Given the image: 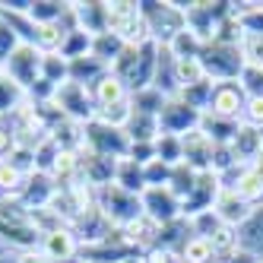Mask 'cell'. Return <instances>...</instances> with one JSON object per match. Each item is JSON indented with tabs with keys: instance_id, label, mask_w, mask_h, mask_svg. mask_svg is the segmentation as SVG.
I'll list each match as a JSON object with an SVG mask.
<instances>
[{
	"instance_id": "8",
	"label": "cell",
	"mask_w": 263,
	"mask_h": 263,
	"mask_svg": "<svg viewBox=\"0 0 263 263\" xmlns=\"http://www.w3.org/2000/svg\"><path fill=\"white\" fill-rule=\"evenodd\" d=\"M219 191H222L219 175H213V172H200V175H197V184H194V191L181 200V216L191 219V216H197V213L213 210V203H216Z\"/></svg>"
},
{
	"instance_id": "26",
	"label": "cell",
	"mask_w": 263,
	"mask_h": 263,
	"mask_svg": "<svg viewBox=\"0 0 263 263\" xmlns=\"http://www.w3.org/2000/svg\"><path fill=\"white\" fill-rule=\"evenodd\" d=\"M92 51V35H86V32H80L77 26H73L70 32H67V39H64V45H61V58H67V61H77V58H86V54Z\"/></svg>"
},
{
	"instance_id": "3",
	"label": "cell",
	"mask_w": 263,
	"mask_h": 263,
	"mask_svg": "<svg viewBox=\"0 0 263 263\" xmlns=\"http://www.w3.org/2000/svg\"><path fill=\"white\" fill-rule=\"evenodd\" d=\"M4 77H10L16 86H23L29 92L35 83L42 80V51L35 45H20L4 61Z\"/></svg>"
},
{
	"instance_id": "23",
	"label": "cell",
	"mask_w": 263,
	"mask_h": 263,
	"mask_svg": "<svg viewBox=\"0 0 263 263\" xmlns=\"http://www.w3.org/2000/svg\"><path fill=\"white\" fill-rule=\"evenodd\" d=\"M165 48H168V54H172L175 61H187V58H200L203 42L197 39L191 29H184V32H178V35H175V39L168 42Z\"/></svg>"
},
{
	"instance_id": "21",
	"label": "cell",
	"mask_w": 263,
	"mask_h": 263,
	"mask_svg": "<svg viewBox=\"0 0 263 263\" xmlns=\"http://www.w3.org/2000/svg\"><path fill=\"white\" fill-rule=\"evenodd\" d=\"M178 260L181 263H219L210 238H197V235H191L184 241V248L178 251Z\"/></svg>"
},
{
	"instance_id": "11",
	"label": "cell",
	"mask_w": 263,
	"mask_h": 263,
	"mask_svg": "<svg viewBox=\"0 0 263 263\" xmlns=\"http://www.w3.org/2000/svg\"><path fill=\"white\" fill-rule=\"evenodd\" d=\"M73 13V26L86 35H105L108 32V16H105V4L102 0H86V4H70Z\"/></svg>"
},
{
	"instance_id": "4",
	"label": "cell",
	"mask_w": 263,
	"mask_h": 263,
	"mask_svg": "<svg viewBox=\"0 0 263 263\" xmlns=\"http://www.w3.org/2000/svg\"><path fill=\"white\" fill-rule=\"evenodd\" d=\"M54 105L61 108V115L67 121H77V124H89L96 118V102H92V92L80 83H64L54 92Z\"/></svg>"
},
{
	"instance_id": "18",
	"label": "cell",
	"mask_w": 263,
	"mask_h": 263,
	"mask_svg": "<svg viewBox=\"0 0 263 263\" xmlns=\"http://www.w3.org/2000/svg\"><path fill=\"white\" fill-rule=\"evenodd\" d=\"M108 67L102 61H96L92 54H86V58H77V61H70V83H80V86H92L99 77H105Z\"/></svg>"
},
{
	"instance_id": "13",
	"label": "cell",
	"mask_w": 263,
	"mask_h": 263,
	"mask_svg": "<svg viewBox=\"0 0 263 263\" xmlns=\"http://www.w3.org/2000/svg\"><path fill=\"white\" fill-rule=\"evenodd\" d=\"M251 210H254V206L244 203L235 191H229V187H222L219 197H216V203H213V213H216L225 225H232V229H238V225L251 216Z\"/></svg>"
},
{
	"instance_id": "9",
	"label": "cell",
	"mask_w": 263,
	"mask_h": 263,
	"mask_svg": "<svg viewBox=\"0 0 263 263\" xmlns=\"http://www.w3.org/2000/svg\"><path fill=\"white\" fill-rule=\"evenodd\" d=\"M58 191H61V187L54 184L51 175H39V172H35V175L26 178V184H23V191H20V197H16V200H20L29 213H35V210L51 206L54 197H58Z\"/></svg>"
},
{
	"instance_id": "25",
	"label": "cell",
	"mask_w": 263,
	"mask_h": 263,
	"mask_svg": "<svg viewBox=\"0 0 263 263\" xmlns=\"http://www.w3.org/2000/svg\"><path fill=\"white\" fill-rule=\"evenodd\" d=\"M156 159L165 162V165H181L184 162V143L181 137H172V134H159L156 137Z\"/></svg>"
},
{
	"instance_id": "34",
	"label": "cell",
	"mask_w": 263,
	"mask_h": 263,
	"mask_svg": "<svg viewBox=\"0 0 263 263\" xmlns=\"http://www.w3.org/2000/svg\"><path fill=\"white\" fill-rule=\"evenodd\" d=\"M222 263H257V257H254V254H248V251H241V248H238V251H235V254H232L229 260H222Z\"/></svg>"
},
{
	"instance_id": "30",
	"label": "cell",
	"mask_w": 263,
	"mask_h": 263,
	"mask_svg": "<svg viewBox=\"0 0 263 263\" xmlns=\"http://www.w3.org/2000/svg\"><path fill=\"white\" fill-rule=\"evenodd\" d=\"M143 178H146V187H168V181H172V165L153 159V162L143 165Z\"/></svg>"
},
{
	"instance_id": "14",
	"label": "cell",
	"mask_w": 263,
	"mask_h": 263,
	"mask_svg": "<svg viewBox=\"0 0 263 263\" xmlns=\"http://www.w3.org/2000/svg\"><path fill=\"white\" fill-rule=\"evenodd\" d=\"M89 92H92V102H96V111L99 108H108V105H118V102H127L130 99V92H127V86H124V80H118L115 73H105V77H99L96 83L89 86Z\"/></svg>"
},
{
	"instance_id": "35",
	"label": "cell",
	"mask_w": 263,
	"mask_h": 263,
	"mask_svg": "<svg viewBox=\"0 0 263 263\" xmlns=\"http://www.w3.org/2000/svg\"><path fill=\"white\" fill-rule=\"evenodd\" d=\"M20 263H54V260H48L42 251H29V254H20Z\"/></svg>"
},
{
	"instance_id": "32",
	"label": "cell",
	"mask_w": 263,
	"mask_h": 263,
	"mask_svg": "<svg viewBox=\"0 0 263 263\" xmlns=\"http://www.w3.org/2000/svg\"><path fill=\"white\" fill-rule=\"evenodd\" d=\"M241 124H251V127H263V96H248L241 111Z\"/></svg>"
},
{
	"instance_id": "6",
	"label": "cell",
	"mask_w": 263,
	"mask_h": 263,
	"mask_svg": "<svg viewBox=\"0 0 263 263\" xmlns=\"http://www.w3.org/2000/svg\"><path fill=\"white\" fill-rule=\"evenodd\" d=\"M140 203L156 225H172L181 219V200L172 194V187H146L140 194Z\"/></svg>"
},
{
	"instance_id": "24",
	"label": "cell",
	"mask_w": 263,
	"mask_h": 263,
	"mask_svg": "<svg viewBox=\"0 0 263 263\" xmlns=\"http://www.w3.org/2000/svg\"><path fill=\"white\" fill-rule=\"evenodd\" d=\"M42 80H48L51 86H64L70 80V61L54 54H42Z\"/></svg>"
},
{
	"instance_id": "5",
	"label": "cell",
	"mask_w": 263,
	"mask_h": 263,
	"mask_svg": "<svg viewBox=\"0 0 263 263\" xmlns=\"http://www.w3.org/2000/svg\"><path fill=\"white\" fill-rule=\"evenodd\" d=\"M200 127V111L191 108L187 102H181L178 96L168 99L159 111V130L162 134H172V137H187L191 130Z\"/></svg>"
},
{
	"instance_id": "20",
	"label": "cell",
	"mask_w": 263,
	"mask_h": 263,
	"mask_svg": "<svg viewBox=\"0 0 263 263\" xmlns=\"http://www.w3.org/2000/svg\"><path fill=\"white\" fill-rule=\"evenodd\" d=\"M115 184L124 187L130 194H143L146 191V178H143V165H137L134 159H121L118 162V172H115Z\"/></svg>"
},
{
	"instance_id": "1",
	"label": "cell",
	"mask_w": 263,
	"mask_h": 263,
	"mask_svg": "<svg viewBox=\"0 0 263 263\" xmlns=\"http://www.w3.org/2000/svg\"><path fill=\"white\" fill-rule=\"evenodd\" d=\"M200 64H203V73L213 86L216 83H238L241 73H244V58L238 45H229V42H210L203 45L200 51Z\"/></svg>"
},
{
	"instance_id": "31",
	"label": "cell",
	"mask_w": 263,
	"mask_h": 263,
	"mask_svg": "<svg viewBox=\"0 0 263 263\" xmlns=\"http://www.w3.org/2000/svg\"><path fill=\"white\" fill-rule=\"evenodd\" d=\"M20 45H23V39L16 35V29L4 20V16H0V64H4V61L10 58V54H13L16 48H20Z\"/></svg>"
},
{
	"instance_id": "27",
	"label": "cell",
	"mask_w": 263,
	"mask_h": 263,
	"mask_svg": "<svg viewBox=\"0 0 263 263\" xmlns=\"http://www.w3.org/2000/svg\"><path fill=\"white\" fill-rule=\"evenodd\" d=\"M175 77H178V92L181 89H191L197 83H206V73L200 58H187V61H175Z\"/></svg>"
},
{
	"instance_id": "7",
	"label": "cell",
	"mask_w": 263,
	"mask_h": 263,
	"mask_svg": "<svg viewBox=\"0 0 263 263\" xmlns=\"http://www.w3.org/2000/svg\"><path fill=\"white\" fill-rule=\"evenodd\" d=\"M244 102H248V92L241 89V83H216L206 111L216 118H225V121H241Z\"/></svg>"
},
{
	"instance_id": "12",
	"label": "cell",
	"mask_w": 263,
	"mask_h": 263,
	"mask_svg": "<svg viewBox=\"0 0 263 263\" xmlns=\"http://www.w3.org/2000/svg\"><path fill=\"white\" fill-rule=\"evenodd\" d=\"M238 248L263 260V203L254 206L251 216L238 225Z\"/></svg>"
},
{
	"instance_id": "2",
	"label": "cell",
	"mask_w": 263,
	"mask_h": 263,
	"mask_svg": "<svg viewBox=\"0 0 263 263\" xmlns=\"http://www.w3.org/2000/svg\"><path fill=\"white\" fill-rule=\"evenodd\" d=\"M96 206H99V213L108 219L111 229H127L130 222H137L143 216V203L137 194H130L124 191V187L118 184H108V187H99L96 191Z\"/></svg>"
},
{
	"instance_id": "37",
	"label": "cell",
	"mask_w": 263,
	"mask_h": 263,
	"mask_svg": "<svg viewBox=\"0 0 263 263\" xmlns=\"http://www.w3.org/2000/svg\"><path fill=\"white\" fill-rule=\"evenodd\" d=\"M0 263H20V257L16 254H0Z\"/></svg>"
},
{
	"instance_id": "29",
	"label": "cell",
	"mask_w": 263,
	"mask_h": 263,
	"mask_svg": "<svg viewBox=\"0 0 263 263\" xmlns=\"http://www.w3.org/2000/svg\"><path fill=\"white\" fill-rule=\"evenodd\" d=\"M26 178L29 175H23L20 168H13L10 162H0V197H20Z\"/></svg>"
},
{
	"instance_id": "39",
	"label": "cell",
	"mask_w": 263,
	"mask_h": 263,
	"mask_svg": "<svg viewBox=\"0 0 263 263\" xmlns=\"http://www.w3.org/2000/svg\"><path fill=\"white\" fill-rule=\"evenodd\" d=\"M257 263H263V260H257Z\"/></svg>"
},
{
	"instance_id": "10",
	"label": "cell",
	"mask_w": 263,
	"mask_h": 263,
	"mask_svg": "<svg viewBox=\"0 0 263 263\" xmlns=\"http://www.w3.org/2000/svg\"><path fill=\"white\" fill-rule=\"evenodd\" d=\"M39 251H42L48 260H54V263H70V260L80 257V241H77V235H73L67 225H61V229L42 235Z\"/></svg>"
},
{
	"instance_id": "17",
	"label": "cell",
	"mask_w": 263,
	"mask_h": 263,
	"mask_svg": "<svg viewBox=\"0 0 263 263\" xmlns=\"http://www.w3.org/2000/svg\"><path fill=\"white\" fill-rule=\"evenodd\" d=\"M26 16L32 20V26H51V23H64L67 16H70V4H61V0H32Z\"/></svg>"
},
{
	"instance_id": "15",
	"label": "cell",
	"mask_w": 263,
	"mask_h": 263,
	"mask_svg": "<svg viewBox=\"0 0 263 263\" xmlns=\"http://www.w3.org/2000/svg\"><path fill=\"white\" fill-rule=\"evenodd\" d=\"M181 143H184V165H191L194 172H210L213 143L206 140L200 130H191L187 137H181Z\"/></svg>"
},
{
	"instance_id": "16",
	"label": "cell",
	"mask_w": 263,
	"mask_h": 263,
	"mask_svg": "<svg viewBox=\"0 0 263 263\" xmlns=\"http://www.w3.org/2000/svg\"><path fill=\"white\" fill-rule=\"evenodd\" d=\"M232 153H235V159H238V162H244V165L257 162V159L263 156L260 130H257V127H251V124H241V127H238V134H235V140H232Z\"/></svg>"
},
{
	"instance_id": "22",
	"label": "cell",
	"mask_w": 263,
	"mask_h": 263,
	"mask_svg": "<svg viewBox=\"0 0 263 263\" xmlns=\"http://www.w3.org/2000/svg\"><path fill=\"white\" fill-rule=\"evenodd\" d=\"M26 102H29V92L23 86H16L10 77H0V118H4V115L13 118Z\"/></svg>"
},
{
	"instance_id": "28",
	"label": "cell",
	"mask_w": 263,
	"mask_h": 263,
	"mask_svg": "<svg viewBox=\"0 0 263 263\" xmlns=\"http://www.w3.org/2000/svg\"><path fill=\"white\" fill-rule=\"evenodd\" d=\"M238 51H241V58H244V67L263 70V35H241Z\"/></svg>"
},
{
	"instance_id": "33",
	"label": "cell",
	"mask_w": 263,
	"mask_h": 263,
	"mask_svg": "<svg viewBox=\"0 0 263 263\" xmlns=\"http://www.w3.org/2000/svg\"><path fill=\"white\" fill-rule=\"evenodd\" d=\"M143 263H181V260H178V254L162 251V248H159V251H153V254H146V257H143Z\"/></svg>"
},
{
	"instance_id": "36",
	"label": "cell",
	"mask_w": 263,
	"mask_h": 263,
	"mask_svg": "<svg viewBox=\"0 0 263 263\" xmlns=\"http://www.w3.org/2000/svg\"><path fill=\"white\" fill-rule=\"evenodd\" d=\"M118 263H143V257H140V254H127V257H121Z\"/></svg>"
},
{
	"instance_id": "38",
	"label": "cell",
	"mask_w": 263,
	"mask_h": 263,
	"mask_svg": "<svg viewBox=\"0 0 263 263\" xmlns=\"http://www.w3.org/2000/svg\"><path fill=\"white\" fill-rule=\"evenodd\" d=\"M0 77H4V64H0Z\"/></svg>"
},
{
	"instance_id": "19",
	"label": "cell",
	"mask_w": 263,
	"mask_h": 263,
	"mask_svg": "<svg viewBox=\"0 0 263 263\" xmlns=\"http://www.w3.org/2000/svg\"><path fill=\"white\" fill-rule=\"evenodd\" d=\"M124 48H127V45L118 39L115 32H105V35H96V39H92V51H89V54L111 70V64H115L121 54H124Z\"/></svg>"
}]
</instances>
